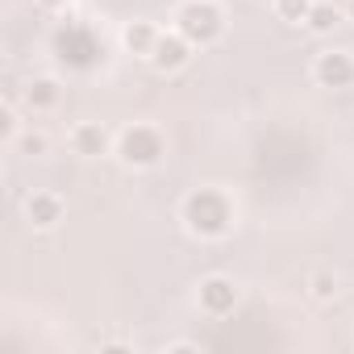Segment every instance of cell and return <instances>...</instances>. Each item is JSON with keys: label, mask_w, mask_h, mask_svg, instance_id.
<instances>
[{"label": "cell", "mask_w": 354, "mask_h": 354, "mask_svg": "<svg viewBox=\"0 0 354 354\" xmlns=\"http://www.w3.org/2000/svg\"><path fill=\"white\" fill-rule=\"evenodd\" d=\"M184 221H188V230L196 238H221L234 225V205L225 201V192L201 188V192H192L184 201Z\"/></svg>", "instance_id": "1"}, {"label": "cell", "mask_w": 354, "mask_h": 354, "mask_svg": "<svg viewBox=\"0 0 354 354\" xmlns=\"http://www.w3.org/2000/svg\"><path fill=\"white\" fill-rule=\"evenodd\" d=\"M175 30H180L192 46H209V42L221 38L225 21H221V9L213 0H188V5L175 13Z\"/></svg>", "instance_id": "2"}, {"label": "cell", "mask_w": 354, "mask_h": 354, "mask_svg": "<svg viewBox=\"0 0 354 354\" xmlns=\"http://www.w3.org/2000/svg\"><path fill=\"white\" fill-rule=\"evenodd\" d=\"M55 50H59V59H63L67 67H80V71H88V67H96V63L104 59V42H100L92 30H84V26L59 30V34H55Z\"/></svg>", "instance_id": "3"}, {"label": "cell", "mask_w": 354, "mask_h": 354, "mask_svg": "<svg viewBox=\"0 0 354 354\" xmlns=\"http://www.w3.org/2000/svg\"><path fill=\"white\" fill-rule=\"evenodd\" d=\"M121 158L129 167H154L162 158V133L150 125H133L121 133Z\"/></svg>", "instance_id": "4"}, {"label": "cell", "mask_w": 354, "mask_h": 354, "mask_svg": "<svg viewBox=\"0 0 354 354\" xmlns=\"http://www.w3.org/2000/svg\"><path fill=\"white\" fill-rule=\"evenodd\" d=\"M234 304H238V288H234V279H225V275H209V279L201 283V308H205L209 317H225V313H234Z\"/></svg>", "instance_id": "5"}, {"label": "cell", "mask_w": 354, "mask_h": 354, "mask_svg": "<svg viewBox=\"0 0 354 354\" xmlns=\"http://www.w3.org/2000/svg\"><path fill=\"white\" fill-rule=\"evenodd\" d=\"M188 55H192V42L175 30V34H158L154 50H150V63H154L158 71H180V67L188 63Z\"/></svg>", "instance_id": "6"}, {"label": "cell", "mask_w": 354, "mask_h": 354, "mask_svg": "<svg viewBox=\"0 0 354 354\" xmlns=\"http://www.w3.org/2000/svg\"><path fill=\"white\" fill-rule=\"evenodd\" d=\"M317 80L325 84V88H350L354 84V59L346 55V50H325V55H317Z\"/></svg>", "instance_id": "7"}, {"label": "cell", "mask_w": 354, "mask_h": 354, "mask_svg": "<svg viewBox=\"0 0 354 354\" xmlns=\"http://www.w3.org/2000/svg\"><path fill=\"white\" fill-rule=\"evenodd\" d=\"M71 146H75V154H84V158H96V154H104V150H109V133H104V125H96V121H84V125H75V133H71Z\"/></svg>", "instance_id": "8"}, {"label": "cell", "mask_w": 354, "mask_h": 354, "mask_svg": "<svg viewBox=\"0 0 354 354\" xmlns=\"http://www.w3.org/2000/svg\"><path fill=\"white\" fill-rule=\"evenodd\" d=\"M26 217H30L38 230H46V225H55V221L63 217V201H59L55 192H34V196L26 201Z\"/></svg>", "instance_id": "9"}, {"label": "cell", "mask_w": 354, "mask_h": 354, "mask_svg": "<svg viewBox=\"0 0 354 354\" xmlns=\"http://www.w3.org/2000/svg\"><path fill=\"white\" fill-rule=\"evenodd\" d=\"M121 42H125V50H133V55H150L154 42H158V30H154L150 21H133V26H125Z\"/></svg>", "instance_id": "10"}, {"label": "cell", "mask_w": 354, "mask_h": 354, "mask_svg": "<svg viewBox=\"0 0 354 354\" xmlns=\"http://www.w3.org/2000/svg\"><path fill=\"white\" fill-rule=\"evenodd\" d=\"M26 104L30 109H55L59 104V84L55 80H34L26 88Z\"/></svg>", "instance_id": "11"}, {"label": "cell", "mask_w": 354, "mask_h": 354, "mask_svg": "<svg viewBox=\"0 0 354 354\" xmlns=\"http://www.w3.org/2000/svg\"><path fill=\"white\" fill-rule=\"evenodd\" d=\"M337 21H342V17H337L333 5H313V9H308V30H313V34H329Z\"/></svg>", "instance_id": "12"}, {"label": "cell", "mask_w": 354, "mask_h": 354, "mask_svg": "<svg viewBox=\"0 0 354 354\" xmlns=\"http://www.w3.org/2000/svg\"><path fill=\"white\" fill-rule=\"evenodd\" d=\"M308 9H313V0H275L279 21H308Z\"/></svg>", "instance_id": "13"}, {"label": "cell", "mask_w": 354, "mask_h": 354, "mask_svg": "<svg viewBox=\"0 0 354 354\" xmlns=\"http://www.w3.org/2000/svg\"><path fill=\"white\" fill-rule=\"evenodd\" d=\"M313 296H317V300H333V296H337V279H333V275H317V279H313Z\"/></svg>", "instance_id": "14"}, {"label": "cell", "mask_w": 354, "mask_h": 354, "mask_svg": "<svg viewBox=\"0 0 354 354\" xmlns=\"http://www.w3.org/2000/svg\"><path fill=\"white\" fill-rule=\"evenodd\" d=\"M21 146H26V154H42V150H46V142H42L38 133H34V138H26Z\"/></svg>", "instance_id": "15"}, {"label": "cell", "mask_w": 354, "mask_h": 354, "mask_svg": "<svg viewBox=\"0 0 354 354\" xmlns=\"http://www.w3.org/2000/svg\"><path fill=\"white\" fill-rule=\"evenodd\" d=\"M13 125H17V121H13V113L5 109V117H0V129H5V138H13Z\"/></svg>", "instance_id": "16"}, {"label": "cell", "mask_w": 354, "mask_h": 354, "mask_svg": "<svg viewBox=\"0 0 354 354\" xmlns=\"http://www.w3.org/2000/svg\"><path fill=\"white\" fill-rule=\"evenodd\" d=\"M167 350H175V354H192L196 346H192V342H175V346H167Z\"/></svg>", "instance_id": "17"}, {"label": "cell", "mask_w": 354, "mask_h": 354, "mask_svg": "<svg viewBox=\"0 0 354 354\" xmlns=\"http://www.w3.org/2000/svg\"><path fill=\"white\" fill-rule=\"evenodd\" d=\"M42 5H63V0H42Z\"/></svg>", "instance_id": "18"}, {"label": "cell", "mask_w": 354, "mask_h": 354, "mask_svg": "<svg viewBox=\"0 0 354 354\" xmlns=\"http://www.w3.org/2000/svg\"><path fill=\"white\" fill-rule=\"evenodd\" d=\"M350 13H354V0H350Z\"/></svg>", "instance_id": "19"}]
</instances>
